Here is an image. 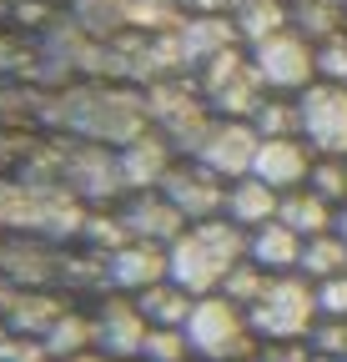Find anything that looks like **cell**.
I'll return each mask as SVG.
<instances>
[{
	"instance_id": "4",
	"label": "cell",
	"mask_w": 347,
	"mask_h": 362,
	"mask_svg": "<svg viewBox=\"0 0 347 362\" xmlns=\"http://www.w3.org/2000/svg\"><path fill=\"white\" fill-rule=\"evenodd\" d=\"M196 90L206 96L211 116H227V121H252L257 106H262V81L252 71V56L227 45V51H216L211 61H201V76H196Z\"/></svg>"
},
{
	"instance_id": "31",
	"label": "cell",
	"mask_w": 347,
	"mask_h": 362,
	"mask_svg": "<svg viewBox=\"0 0 347 362\" xmlns=\"http://www.w3.org/2000/svg\"><path fill=\"white\" fill-rule=\"evenodd\" d=\"M337 232H342V242H347V206L337 211Z\"/></svg>"
},
{
	"instance_id": "12",
	"label": "cell",
	"mask_w": 347,
	"mask_h": 362,
	"mask_svg": "<svg viewBox=\"0 0 347 362\" xmlns=\"http://www.w3.org/2000/svg\"><path fill=\"white\" fill-rule=\"evenodd\" d=\"M121 226H126V237L131 242H156V247H171L182 232H187V216L171 206L161 192H136V202L121 211Z\"/></svg>"
},
{
	"instance_id": "29",
	"label": "cell",
	"mask_w": 347,
	"mask_h": 362,
	"mask_svg": "<svg viewBox=\"0 0 347 362\" xmlns=\"http://www.w3.org/2000/svg\"><path fill=\"white\" fill-rule=\"evenodd\" d=\"M257 357H262V362H317L312 342H262Z\"/></svg>"
},
{
	"instance_id": "10",
	"label": "cell",
	"mask_w": 347,
	"mask_h": 362,
	"mask_svg": "<svg viewBox=\"0 0 347 362\" xmlns=\"http://www.w3.org/2000/svg\"><path fill=\"white\" fill-rule=\"evenodd\" d=\"M146 312L136 307V297H111L101 302L96 312V352H111L121 362H141V347H146Z\"/></svg>"
},
{
	"instance_id": "26",
	"label": "cell",
	"mask_w": 347,
	"mask_h": 362,
	"mask_svg": "<svg viewBox=\"0 0 347 362\" xmlns=\"http://www.w3.org/2000/svg\"><path fill=\"white\" fill-rule=\"evenodd\" d=\"M307 342H312L317 362H347V317H322Z\"/></svg>"
},
{
	"instance_id": "9",
	"label": "cell",
	"mask_w": 347,
	"mask_h": 362,
	"mask_svg": "<svg viewBox=\"0 0 347 362\" xmlns=\"http://www.w3.org/2000/svg\"><path fill=\"white\" fill-rule=\"evenodd\" d=\"M312 166H317V151L302 141V136H272V141L257 146L252 176L267 181L272 192H297V187H307Z\"/></svg>"
},
{
	"instance_id": "27",
	"label": "cell",
	"mask_w": 347,
	"mask_h": 362,
	"mask_svg": "<svg viewBox=\"0 0 347 362\" xmlns=\"http://www.w3.org/2000/svg\"><path fill=\"white\" fill-rule=\"evenodd\" d=\"M317 81H332V86H347V30L317 45Z\"/></svg>"
},
{
	"instance_id": "19",
	"label": "cell",
	"mask_w": 347,
	"mask_h": 362,
	"mask_svg": "<svg viewBox=\"0 0 347 362\" xmlns=\"http://www.w3.org/2000/svg\"><path fill=\"white\" fill-rule=\"evenodd\" d=\"M297 272L307 282H327L337 272H347V242L342 232H322V237H302V262Z\"/></svg>"
},
{
	"instance_id": "7",
	"label": "cell",
	"mask_w": 347,
	"mask_h": 362,
	"mask_svg": "<svg viewBox=\"0 0 347 362\" xmlns=\"http://www.w3.org/2000/svg\"><path fill=\"white\" fill-rule=\"evenodd\" d=\"M156 192L177 206L187 221H211V216H222V206H227V181L216 171H206L196 156H182L177 166L166 171V181Z\"/></svg>"
},
{
	"instance_id": "13",
	"label": "cell",
	"mask_w": 347,
	"mask_h": 362,
	"mask_svg": "<svg viewBox=\"0 0 347 362\" xmlns=\"http://www.w3.org/2000/svg\"><path fill=\"white\" fill-rule=\"evenodd\" d=\"M171 166H177V146H171L166 136H156V131L131 136L126 151H121V181L136 187V192H156Z\"/></svg>"
},
{
	"instance_id": "21",
	"label": "cell",
	"mask_w": 347,
	"mask_h": 362,
	"mask_svg": "<svg viewBox=\"0 0 347 362\" xmlns=\"http://www.w3.org/2000/svg\"><path fill=\"white\" fill-rule=\"evenodd\" d=\"M342 0H297L292 6V25H297V35H307V40H332V35H342Z\"/></svg>"
},
{
	"instance_id": "17",
	"label": "cell",
	"mask_w": 347,
	"mask_h": 362,
	"mask_svg": "<svg viewBox=\"0 0 347 362\" xmlns=\"http://www.w3.org/2000/svg\"><path fill=\"white\" fill-rule=\"evenodd\" d=\"M192 292H182L177 282H156V287H146L141 297H136V307L146 312V322L151 327H187V317H192Z\"/></svg>"
},
{
	"instance_id": "20",
	"label": "cell",
	"mask_w": 347,
	"mask_h": 362,
	"mask_svg": "<svg viewBox=\"0 0 347 362\" xmlns=\"http://www.w3.org/2000/svg\"><path fill=\"white\" fill-rule=\"evenodd\" d=\"M287 21H292V11L282 6V0H237V16H232V25H237V35L247 45L287 30Z\"/></svg>"
},
{
	"instance_id": "23",
	"label": "cell",
	"mask_w": 347,
	"mask_h": 362,
	"mask_svg": "<svg viewBox=\"0 0 347 362\" xmlns=\"http://www.w3.org/2000/svg\"><path fill=\"white\" fill-rule=\"evenodd\" d=\"M307 187L322 192V197L342 211V206H347V156H317V166H312V176H307Z\"/></svg>"
},
{
	"instance_id": "2",
	"label": "cell",
	"mask_w": 347,
	"mask_h": 362,
	"mask_svg": "<svg viewBox=\"0 0 347 362\" xmlns=\"http://www.w3.org/2000/svg\"><path fill=\"white\" fill-rule=\"evenodd\" d=\"M247 322L257 342H307L312 327L322 322L317 307V282H307L302 272H282L267 282V292L247 307Z\"/></svg>"
},
{
	"instance_id": "24",
	"label": "cell",
	"mask_w": 347,
	"mask_h": 362,
	"mask_svg": "<svg viewBox=\"0 0 347 362\" xmlns=\"http://www.w3.org/2000/svg\"><path fill=\"white\" fill-rule=\"evenodd\" d=\"M141 362H192V342L182 327H151L146 332V347H141Z\"/></svg>"
},
{
	"instance_id": "3",
	"label": "cell",
	"mask_w": 347,
	"mask_h": 362,
	"mask_svg": "<svg viewBox=\"0 0 347 362\" xmlns=\"http://www.w3.org/2000/svg\"><path fill=\"white\" fill-rule=\"evenodd\" d=\"M182 332L192 342V357H201V362H247V357H257V347H262L257 332H252V322H247V307H237L222 292L196 297Z\"/></svg>"
},
{
	"instance_id": "1",
	"label": "cell",
	"mask_w": 347,
	"mask_h": 362,
	"mask_svg": "<svg viewBox=\"0 0 347 362\" xmlns=\"http://www.w3.org/2000/svg\"><path fill=\"white\" fill-rule=\"evenodd\" d=\"M171 262V282L192 297H211L222 292V282L247 262V232L232 226L227 216H211V221H192L187 232L166 247Z\"/></svg>"
},
{
	"instance_id": "5",
	"label": "cell",
	"mask_w": 347,
	"mask_h": 362,
	"mask_svg": "<svg viewBox=\"0 0 347 362\" xmlns=\"http://www.w3.org/2000/svg\"><path fill=\"white\" fill-rule=\"evenodd\" d=\"M252 71L257 81H262L267 90H277V96H302L312 81H317V45L307 35H297V30H277L267 40H257L252 45Z\"/></svg>"
},
{
	"instance_id": "32",
	"label": "cell",
	"mask_w": 347,
	"mask_h": 362,
	"mask_svg": "<svg viewBox=\"0 0 347 362\" xmlns=\"http://www.w3.org/2000/svg\"><path fill=\"white\" fill-rule=\"evenodd\" d=\"M247 362H262V357H247Z\"/></svg>"
},
{
	"instance_id": "25",
	"label": "cell",
	"mask_w": 347,
	"mask_h": 362,
	"mask_svg": "<svg viewBox=\"0 0 347 362\" xmlns=\"http://www.w3.org/2000/svg\"><path fill=\"white\" fill-rule=\"evenodd\" d=\"M267 282H272V272H262L257 262H242V267L232 272V277L222 282V297H232L237 307H252L257 297L267 292Z\"/></svg>"
},
{
	"instance_id": "28",
	"label": "cell",
	"mask_w": 347,
	"mask_h": 362,
	"mask_svg": "<svg viewBox=\"0 0 347 362\" xmlns=\"http://www.w3.org/2000/svg\"><path fill=\"white\" fill-rule=\"evenodd\" d=\"M317 307H322V317H347V272L317 282Z\"/></svg>"
},
{
	"instance_id": "15",
	"label": "cell",
	"mask_w": 347,
	"mask_h": 362,
	"mask_svg": "<svg viewBox=\"0 0 347 362\" xmlns=\"http://www.w3.org/2000/svg\"><path fill=\"white\" fill-rule=\"evenodd\" d=\"M247 262H257L262 272H272V277L297 272L302 237L292 232V226H282V221H267V226H257V232H247Z\"/></svg>"
},
{
	"instance_id": "8",
	"label": "cell",
	"mask_w": 347,
	"mask_h": 362,
	"mask_svg": "<svg viewBox=\"0 0 347 362\" xmlns=\"http://www.w3.org/2000/svg\"><path fill=\"white\" fill-rule=\"evenodd\" d=\"M257 146H262V136H257V126H252V121H227V116H216V121H211V131L201 136V146H196L192 156L232 187V181L252 176Z\"/></svg>"
},
{
	"instance_id": "14",
	"label": "cell",
	"mask_w": 347,
	"mask_h": 362,
	"mask_svg": "<svg viewBox=\"0 0 347 362\" xmlns=\"http://www.w3.org/2000/svg\"><path fill=\"white\" fill-rule=\"evenodd\" d=\"M277 206H282V192H272L267 181H257V176H242L227 187V206L222 216L232 226H242V232H257V226H267L277 221Z\"/></svg>"
},
{
	"instance_id": "11",
	"label": "cell",
	"mask_w": 347,
	"mask_h": 362,
	"mask_svg": "<svg viewBox=\"0 0 347 362\" xmlns=\"http://www.w3.org/2000/svg\"><path fill=\"white\" fill-rule=\"evenodd\" d=\"M106 267H111V282L126 297H141L146 287H156V282L171 277L166 247H156V242H121V247H111V262Z\"/></svg>"
},
{
	"instance_id": "18",
	"label": "cell",
	"mask_w": 347,
	"mask_h": 362,
	"mask_svg": "<svg viewBox=\"0 0 347 362\" xmlns=\"http://www.w3.org/2000/svg\"><path fill=\"white\" fill-rule=\"evenodd\" d=\"M237 45V25L232 21H216V16H201V21H187L182 25V61H211L216 51Z\"/></svg>"
},
{
	"instance_id": "33",
	"label": "cell",
	"mask_w": 347,
	"mask_h": 362,
	"mask_svg": "<svg viewBox=\"0 0 347 362\" xmlns=\"http://www.w3.org/2000/svg\"><path fill=\"white\" fill-rule=\"evenodd\" d=\"M192 362H201V357H192Z\"/></svg>"
},
{
	"instance_id": "22",
	"label": "cell",
	"mask_w": 347,
	"mask_h": 362,
	"mask_svg": "<svg viewBox=\"0 0 347 362\" xmlns=\"http://www.w3.org/2000/svg\"><path fill=\"white\" fill-rule=\"evenodd\" d=\"M252 126H257V136H262V141H272V136H302L297 101H287V96L262 101V106H257V116H252Z\"/></svg>"
},
{
	"instance_id": "30",
	"label": "cell",
	"mask_w": 347,
	"mask_h": 362,
	"mask_svg": "<svg viewBox=\"0 0 347 362\" xmlns=\"http://www.w3.org/2000/svg\"><path fill=\"white\" fill-rule=\"evenodd\" d=\"M71 362H121V357H111V352H96V347H91V352H81V357H71Z\"/></svg>"
},
{
	"instance_id": "16",
	"label": "cell",
	"mask_w": 347,
	"mask_h": 362,
	"mask_svg": "<svg viewBox=\"0 0 347 362\" xmlns=\"http://www.w3.org/2000/svg\"><path fill=\"white\" fill-rule=\"evenodd\" d=\"M277 221L292 226L297 237H322V232H337V206L312 187H297V192H282Z\"/></svg>"
},
{
	"instance_id": "6",
	"label": "cell",
	"mask_w": 347,
	"mask_h": 362,
	"mask_svg": "<svg viewBox=\"0 0 347 362\" xmlns=\"http://www.w3.org/2000/svg\"><path fill=\"white\" fill-rule=\"evenodd\" d=\"M297 116H302V141L317 156H347V86L312 81L297 96Z\"/></svg>"
}]
</instances>
